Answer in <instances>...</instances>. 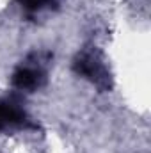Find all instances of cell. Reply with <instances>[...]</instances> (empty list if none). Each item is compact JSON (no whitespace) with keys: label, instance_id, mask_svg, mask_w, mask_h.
<instances>
[{"label":"cell","instance_id":"obj_3","mask_svg":"<svg viewBox=\"0 0 151 153\" xmlns=\"http://www.w3.org/2000/svg\"><path fill=\"white\" fill-rule=\"evenodd\" d=\"M25 121H27V116L21 109H18L9 102L0 100V130L13 125H23Z\"/></svg>","mask_w":151,"mask_h":153},{"label":"cell","instance_id":"obj_1","mask_svg":"<svg viewBox=\"0 0 151 153\" xmlns=\"http://www.w3.org/2000/svg\"><path fill=\"white\" fill-rule=\"evenodd\" d=\"M76 73L84 75L100 87H109V71L96 52H82L73 62Z\"/></svg>","mask_w":151,"mask_h":153},{"label":"cell","instance_id":"obj_4","mask_svg":"<svg viewBox=\"0 0 151 153\" xmlns=\"http://www.w3.org/2000/svg\"><path fill=\"white\" fill-rule=\"evenodd\" d=\"M27 11H39V9H43L44 5H48V4H55L53 0H18Z\"/></svg>","mask_w":151,"mask_h":153},{"label":"cell","instance_id":"obj_2","mask_svg":"<svg viewBox=\"0 0 151 153\" xmlns=\"http://www.w3.org/2000/svg\"><path fill=\"white\" fill-rule=\"evenodd\" d=\"M44 76L38 68H20L13 75V85L20 91H34L43 84Z\"/></svg>","mask_w":151,"mask_h":153}]
</instances>
